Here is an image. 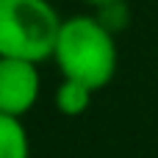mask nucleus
<instances>
[{
	"label": "nucleus",
	"mask_w": 158,
	"mask_h": 158,
	"mask_svg": "<svg viewBox=\"0 0 158 158\" xmlns=\"http://www.w3.org/2000/svg\"><path fill=\"white\" fill-rule=\"evenodd\" d=\"M53 61L67 81H78L92 92L108 86L117 72V44L108 25L97 17H69L61 22Z\"/></svg>",
	"instance_id": "obj_1"
},
{
	"label": "nucleus",
	"mask_w": 158,
	"mask_h": 158,
	"mask_svg": "<svg viewBox=\"0 0 158 158\" xmlns=\"http://www.w3.org/2000/svg\"><path fill=\"white\" fill-rule=\"evenodd\" d=\"M61 22L53 0H0V58H53Z\"/></svg>",
	"instance_id": "obj_2"
},
{
	"label": "nucleus",
	"mask_w": 158,
	"mask_h": 158,
	"mask_svg": "<svg viewBox=\"0 0 158 158\" xmlns=\"http://www.w3.org/2000/svg\"><path fill=\"white\" fill-rule=\"evenodd\" d=\"M39 64L19 61V58H0V114L8 117H25L42 89Z\"/></svg>",
	"instance_id": "obj_3"
},
{
	"label": "nucleus",
	"mask_w": 158,
	"mask_h": 158,
	"mask_svg": "<svg viewBox=\"0 0 158 158\" xmlns=\"http://www.w3.org/2000/svg\"><path fill=\"white\" fill-rule=\"evenodd\" d=\"M0 158H31L28 131L19 117L0 114Z\"/></svg>",
	"instance_id": "obj_4"
},
{
	"label": "nucleus",
	"mask_w": 158,
	"mask_h": 158,
	"mask_svg": "<svg viewBox=\"0 0 158 158\" xmlns=\"http://www.w3.org/2000/svg\"><path fill=\"white\" fill-rule=\"evenodd\" d=\"M92 103V89L78 83V81H67L58 86L56 92V108L64 114V117H81Z\"/></svg>",
	"instance_id": "obj_5"
},
{
	"label": "nucleus",
	"mask_w": 158,
	"mask_h": 158,
	"mask_svg": "<svg viewBox=\"0 0 158 158\" xmlns=\"http://www.w3.org/2000/svg\"><path fill=\"white\" fill-rule=\"evenodd\" d=\"M86 3H92V6H100V8H108V6H117L119 0H86Z\"/></svg>",
	"instance_id": "obj_6"
}]
</instances>
